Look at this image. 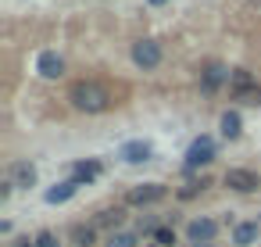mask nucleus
<instances>
[{"instance_id": "1", "label": "nucleus", "mask_w": 261, "mask_h": 247, "mask_svg": "<svg viewBox=\"0 0 261 247\" xmlns=\"http://www.w3.org/2000/svg\"><path fill=\"white\" fill-rule=\"evenodd\" d=\"M68 101H72L75 111H86V115H97V111H108V108H111V93H108L100 83H90V79L72 83Z\"/></svg>"}, {"instance_id": "2", "label": "nucleus", "mask_w": 261, "mask_h": 247, "mask_svg": "<svg viewBox=\"0 0 261 247\" xmlns=\"http://www.w3.org/2000/svg\"><path fill=\"white\" fill-rule=\"evenodd\" d=\"M211 161H215V140H211V136H200V140L190 143L182 168H186V172H197V168H204V165H211Z\"/></svg>"}, {"instance_id": "3", "label": "nucleus", "mask_w": 261, "mask_h": 247, "mask_svg": "<svg viewBox=\"0 0 261 247\" xmlns=\"http://www.w3.org/2000/svg\"><path fill=\"white\" fill-rule=\"evenodd\" d=\"M225 186L236 190V193H254V190L261 186V176L250 172V168H229V172H225Z\"/></svg>"}, {"instance_id": "4", "label": "nucleus", "mask_w": 261, "mask_h": 247, "mask_svg": "<svg viewBox=\"0 0 261 247\" xmlns=\"http://www.w3.org/2000/svg\"><path fill=\"white\" fill-rule=\"evenodd\" d=\"M133 61L140 68H158L161 65V47L154 40H140V43H133Z\"/></svg>"}, {"instance_id": "5", "label": "nucleus", "mask_w": 261, "mask_h": 247, "mask_svg": "<svg viewBox=\"0 0 261 247\" xmlns=\"http://www.w3.org/2000/svg\"><path fill=\"white\" fill-rule=\"evenodd\" d=\"M150 154H154V147L147 140H129V143L118 147V158L125 165H143V161H150Z\"/></svg>"}, {"instance_id": "6", "label": "nucleus", "mask_w": 261, "mask_h": 247, "mask_svg": "<svg viewBox=\"0 0 261 247\" xmlns=\"http://www.w3.org/2000/svg\"><path fill=\"white\" fill-rule=\"evenodd\" d=\"M215 233H218V222L215 218H190V226H186L190 243H211Z\"/></svg>"}, {"instance_id": "7", "label": "nucleus", "mask_w": 261, "mask_h": 247, "mask_svg": "<svg viewBox=\"0 0 261 247\" xmlns=\"http://www.w3.org/2000/svg\"><path fill=\"white\" fill-rule=\"evenodd\" d=\"M229 79H232V72H229L225 65H218V61H211V65L200 72V86H204L207 93H215V90H218L222 83H229Z\"/></svg>"}, {"instance_id": "8", "label": "nucleus", "mask_w": 261, "mask_h": 247, "mask_svg": "<svg viewBox=\"0 0 261 247\" xmlns=\"http://www.w3.org/2000/svg\"><path fill=\"white\" fill-rule=\"evenodd\" d=\"M8 179L15 183V190H29V186H36V165H29V161H15L11 172H8Z\"/></svg>"}, {"instance_id": "9", "label": "nucleus", "mask_w": 261, "mask_h": 247, "mask_svg": "<svg viewBox=\"0 0 261 247\" xmlns=\"http://www.w3.org/2000/svg\"><path fill=\"white\" fill-rule=\"evenodd\" d=\"M165 197V186L161 183H143V186H133L129 190V204H154V201H161Z\"/></svg>"}, {"instance_id": "10", "label": "nucleus", "mask_w": 261, "mask_h": 247, "mask_svg": "<svg viewBox=\"0 0 261 247\" xmlns=\"http://www.w3.org/2000/svg\"><path fill=\"white\" fill-rule=\"evenodd\" d=\"M36 72H40L43 79H58V76H65V61H61L54 51H43L40 61H36Z\"/></svg>"}, {"instance_id": "11", "label": "nucleus", "mask_w": 261, "mask_h": 247, "mask_svg": "<svg viewBox=\"0 0 261 247\" xmlns=\"http://www.w3.org/2000/svg\"><path fill=\"white\" fill-rule=\"evenodd\" d=\"M257 236H261L257 222H236L232 226V243L236 247H250V243H257Z\"/></svg>"}, {"instance_id": "12", "label": "nucleus", "mask_w": 261, "mask_h": 247, "mask_svg": "<svg viewBox=\"0 0 261 247\" xmlns=\"http://www.w3.org/2000/svg\"><path fill=\"white\" fill-rule=\"evenodd\" d=\"M79 193V183L75 179H65V183H58V186H50L43 197H47V204H65L68 197H75Z\"/></svg>"}, {"instance_id": "13", "label": "nucleus", "mask_w": 261, "mask_h": 247, "mask_svg": "<svg viewBox=\"0 0 261 247\" xmlns=\"http://www.w3.org/2000/svg\"><path fill=\"white\" fill-rule=\"evenodd\" d=\"M122 222H125V208H104V211L93 218V229H111V233H115Z\"/></svg>"}, {"instance_id": "14", "label": "nucleus", "mask_w": 261, "mask_h": 247, "mask_svg": "<svg viewBox=\"0 0 261 247\" xmlns=\"http://www.w3.org/2000/svg\"><path fill=\"white\" fill-rule=\"evenodd\" d=\"M97 176H100V165H97V161H79V165H72V179H75L79 186L93 183Z\"/></svg>"}, {"instance_id": "15", "label": "nucleus", "mask_w": 261, "mask_h": 247, "mask_svg": "<svg viewBox=\"0 0 261 247\" xmlns=\"http://www.w3.org/2000/svg\"><path fill=\"white\" fill-rule=\"evenodd\" d=\"M229 86H232V93H243V90L257 86V79H254L247 68H236V72H232V79H229Z\"/></svg>"}, {"instance_id": "16", "label": "nucleus", "mask_w": 261, "mask_h": 247, "mask_svg": "<svg viewBox=\"0 0 261 247\" xmlns=\"http://www.w3.org/2000/svg\"><path fill=\"white\" fill-rule=\"evenodd\" d=\"M240 133H243V129H240V115H236V111H225V115H222V136H225V140H236Z\"/></svg>"}, {"instance_id": "17", "label": "nucleus", "mask_w": 261, "mask_h": 247, "mask_svg": "<svg viewBox=\"0 0 261 247\" xmlns=\"http://www.w3.org/2000/svg\"><path fill=\"white\" fill-rule=\"evenodd\" d=\"M72 240H75L79 247H90V243H93V226H75V229H72Z\"/></svg>"}, {"instance_id": "18", "label": "nucleus", "mask_w": 261, "mask_h": 247, "mask_svg": "<svg viewBox=\"0 0 261 247\" xmlns=\"http://www.w3.org/2000/svg\"><path fill=\"white\" fill-rule=\"evenodd\" d=\"M108 247H136V236L133 233H111L108 236Z\"/></svg>"}, {"instance_id": "19", "label": "nucleus", "mask_w": 261, "mask_h": 247, "mask_svg": "<svg viewBox=\"0 0 261 247\" xmlns=\"http://www.w3.org/2000/svg\"><path fill=\"white\" fill-rule=\"evenodd\" d=\"M154 240H158V247H172L175 243V229L161 226V229H154Z\"/></svg>"}, {"instance_id": "20", "label": "nucleus", "mask_w": 261, "mask_h": 247, "mask_svg": "<svg viewBox=\"0 0 261 247\" xmlns=\"http://www.w3.org/2000/svg\"><path fill=\"white\" fill-rule=\"evenodd\" d=\"M240 104H261V86H250V90H243V93H232Z\"/></svg>"}, {"instance_id": "21", "label": "nucleus", "mask_w": 261, "mask_h": 247, "mask_svg": "<svg viewBox=\"0 0 261 247\" xmlns=\"http://www.w3.org/2000/svg\"><path fill=\"white\" fill-rule=\"evenodd\" d=\"M36 247H58V236L54 233H40L36 236Z\"/></svg>"}, {"instance_id": "22", "label": "nucleus", "mask_w": 261, "mask_h": 247, "mask_svg": "<svg viewBox=\"0 0 261 247\" xmlns=\"http://www.w3.org/2000/svg\"><path fill=\"white\" fill-rule=\"evenodd\" d=\"M204 186H207V183H204V179H200V183H190V186H186V190H182V193H179V197H182V201H186V197H193V193H197V190H204Z\"/></svg>"}, {"instance_id": "23", "label": "nucleus", "mask_w": 261, "mask_h": 247, "mask_svg": "<svg viewBox=\"0 0 261 247\" xmlns=\"http://www.w3.org/2000/svg\"><path fill=\"white\" fill-rule=\"evenodd\" d=\"M15 247H36V240H29V236H18V240H15Z\"/></svg>"}, {"instance_id": "24", "label": "nucleus", "mask_w": 261, "mask_h": 247, "mask_svg": "<svg viewBox=\"0 0 261 247\" xmlns=\"http://www.w3.org/2000/svg\"><path fill=\"white\" fill-rule=\"evenodd\" d=\"M186 247H215V243H186Z\"/></svg>"}, {"instance_id": "25", "label": "nucleus", "mask_w": 261, "mask_h": 247, "mask_svg": "<svg viewBox=\"0 0 261 247\" xmlns=\"http://www.w3.org/2000/svg\"><path fill=\"white\" fill-rule=\"evenodd\" d=\"M150 4H154V8H161V4H168V0H150Z\"/></svg>"}]
</instances>
